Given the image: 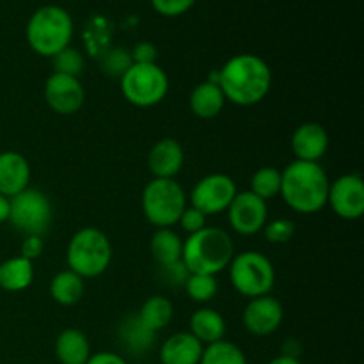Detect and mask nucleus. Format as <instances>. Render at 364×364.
<instances>
[{
	"mask_svg": "<svg viewBox=\"0 0 364 364\" xmlns=\"http://www.w3.org/2000/svg\"><path fill=\"white\" fill-rule=\"evenodd\" d=\"M55 355L60 364H85L91 358V343L78 329H64L55 340Z\"/></svg>",
	"mask_w": 364,
	"mask_h": 364,
	"instance_id": "nucleus-22",
	"label": "nucleus"
},
{
	"mask_svg": "<svg viewBox=\"0 0 364 364\" xmlns=\"http://www.w3.org/2000/svg\"><path fill=\"white\" fill-rule=\"evenodd\" d=\"M228 212V223L231 230L242 237L259 233L269 223V206L251 191L237 192Z\"/></svg>",
	"mask_w": 364,
	"mask_h": 364,
	"instance_id": "nucleus-11",
	"label": "nucleus"
},
{
	"mask_svg": "<svg viewBox=\"0 0 364 364\" xmlns=\"http://www.w3.org/2000/svg\"><path fill=\"white\" fill-rule=\"evenodd\" d=\"M251 192L263 201L274 199L281 192V171L272 166L259 167L251 178Z\"/></svg>",
	"mask_w": 364,
	"mask_h": 364,
	"instance_id": "nucleus-28",
	"label": "nucleus"
},
{
	"mask_svg": "<svg viewBox=\"0 0 364 364\" xmlns=\"http://www.w3.org/2000/svg\"><path fill=\"white\" fill-rule=\"evenodd\" d=\"M188 276H191V272L183 265V262L159 267V279L166 287H185V281Z\"/></svg>",
	"mask_w": 364,
	"mask_h": 364,
	"instance_id": "nucleus-33",
	"label": "nucleus"
},
{
	"mask_svg": "<svg viewBox=\"0 0 364 364\" xmlns=\"http://www.w3.org/2000/svg\"><path fill=\"white\" fill-rule=\"evenodd\" d=\"M185 162V153L176 139H160L148 155V167L153 178L174 180Z\"/></svg>",
	"mask_w": 364,
	"mask_h": 364,
	"instance_id": "nucleus-16",
	"label": "nucleus"
},
{
	"mask_svg": "<svg viewBox=\"0 0 364 364\" xmlns=\"http://www.w3.org/2000/svg\"><path fill=\"white\" fill-rule=\"evenodd\" d=\"M187 208V196L176 180L153 178L142 191V212L149 224L173 228Z\"/></svg>",
	"mask_w": 364,
	"mask_h": 364,
	"instance_id": "nucleus-6",
	"label": "nucleus"
},
{
	"mask_svg": "<svg viewBox=\"0 0 364 364\" xmlns=\"http://www.w3.org/2000/svg\"><path fill=\"white\" fill-rule=\"evenodd\" d=\"M130 53H132V60L137 64H151L156 60V46L148 41L137 43Z\"/></svg>",
	"mask_w": 364,
	"mask_h": 364,
	"instance_id": "nucleus-37",
	"label": "nucleus"
},
{
	"mask_svg": "<svg viewBox=\"0 0 364 364\" xmlns=\"http://www.w3.org/2000/svg\"><path fill=\"white\" fill-rule=\"evenodd\" d=\"M151 256L159 267L171 265V263L181 262V252H183V240L176 231L171 228H159L153 233L149 242Z\"/></svg>",
	"mask_w": 364,
	"mask_h": 364,
	"instance_id": "nucleus-24",
	"label": "nucleus"
},
{
	"mask_svg": "<svg viewBox=\"0 0 364 364\" xmlns=\"http://www.w3.org/2000/svg\"><path fill=\"white\" fill-rule=\"evenodd\" d=\"M70 270L82 277L102 276L112 262V245L109 237L98 228H82L71 237L66 251Z\"/></svg>",
	"mask_w": 364,
	"mask_h": 364,
	"instance_id": "nucleus-5",
	"label": "nucleus"
},
{
	"mask_svg": "<svg viewBox=\"0 0 364 364\" xmlns=\"http://www.w3.org/2000/svg\"><path fill=\"white\" fill-rule=\"evenodd\" d=\"M73 18L60 6H43L32 13L25 27V38L32 52L50 57L68 48L73 38Z\"/></svg>",
	"mask_w": 364,
	"mask_h": 364,
	"instance_id": "nucleus-4",
	"label": "nucleus"
},
{
	"mask_svg": "<svg viewBox=\"0 0 364 364\" xmlns=\"http://www.w3.org/2000/svg\"><path fill=\"white\" fill-rule=\"evenodd\" d=\"M121 91L132 105L149 109L164 102L169 91V78L156 63H134L121 77Z\"/></svg>",
	"mask_w": 364,
	"mask_h": 364,
	"instance_id": "nucleus-8",
	"label": "nucleus"
},
{
	"mask_svg": "<svg viewBox=\"0 0 364 364\" xmlns=\"http://www.w3.org/2000/svg\"><path fill=\"white\" fill-rule=\"evenodd\" d=\"M235 256V245L230 235L220 228L206 226L183 240L181 262L191 274L217 276L228 269Z\"/></svg>",
	"mask_w": 364,
	"mask_h": 364,
	"instance_id": "nucleus-3",
	"label": "nucleus"
},
{
	"mask_svg": "<svg viewBox=\"0 0 364 364\" xmlns=\"http://www.w3.org/2000/svg\"><path fill=\"white\" fill-rule=\"evenodd\" d=\"M199 364H247V358L240 347L228 340L206 345Z\"/></svg>",
	"mask_w": 364,
	"mask_h": 364,
	"instance_id": "nucleus-27",
	"label": "nucleus"
},
{
	"mask_svg": "<svg viewBox=\"0 0 364 364\" xmlns=\"http://www.w3.org/2000/svg\"><path fill=\"white\" fill-rule=\"evenodd\" d=\"M43 249H45V244H43V238L41 237H36V235H27V237L23 238V242H21V255L23 258L31 259V262H34L36 258H39V256L43 255Z\"/></svg>",
	"mask_w": 364,
	"mask_h": 364,
	"instance_id": "nucleus-36",
	"label": "nucleus"
},
{
	"mask_svg": "<svg viewBox=\"0 0 364 364\" xmlns=\"http://www.w3.org/2000/svg\"><path fill=\"white\" fill-rule=\"evenodd\" d=\"M9 219V199L0 194V224L7 223Z\"/></svg>",
	"mask_w": 364,
	"mask_h": 364,
	"instance_id": "nucleus-39",
	"label": "nucleus"
},
{
	"mask_svg": "<svg viewBox=\"0 0 364 364\" xmlns=\"http://www.w3.org/2000/svg\"><path fill=\"white\" fill-rule=\"evenodd\" d=\"M217 84L226 102L251 107L267 98L272 87V71L262 57L238 53L217 71Z\"/></svg>",
	"mask_w": 364,
	"mask_h": 364,
	"instance_id": "nucleus-1",
	"label": "nucleus"
},
{
	"mask_svg": "<svg viewBox=\"0 0 364 364\" xmlns=\"http://www.w3.org/2000/svg\"><path fill=\"white\" fill-rule=\"evenodd\" d=\"M327 205L345 220L361 219L364 213V183L359 174H343L329 185Z\"/></svg>",
	"mask_w": 364,
	"mask_h": 364,
	"instance_id": "nucleus-12",
	"label": "nucleus"
},
{
	"mask_svg": "<svg viewBox=\"0 0 364 364\" xmlns=\"http://www.w3.org/2000/svg\"><path fill=\"white\" fill-rule=\"evenodd\" d=\"M235 196H237V183L233 178L223 173H213L196 183L191 192V203L206 217L219 215L230 208Z\"/></svg>",
	"mask_w": 364,
	"mask_h": 364,
	"instance_id": "nucleus-10",
	"label": "nucleus"
},
{
	"mask_svg": "<svg viewBox=\"0 0 364 364\" xmlns=\"http://www.w3.org/2000/svg\"><path fill=\"white\" fill-rule=\"evenodd\" d=\"M269 364H302L297 358H290V355H277Z\"/></svg>",
	"mask_w": 364,
	"mask_h": 364,
	"instance_id": "nucleus-40",
	"label": "nucleus"
},
{
	"mask_svg": "<svg viewBox=\"0 0 364 364\" xmlns=\"http://www.w3.org/2000/svg\"><path fill=\"white\" fill-rule=\"evenodd\" d=\"M284 318V309L277 299L270 295L249 299L242 313V323L245 331L255 336H270L281 327Z\"/></svg>",
	"mask_w": 364,
	"mask_h": 364,
	"instance_id": "nucleus-14",
	"label": "nucleus"
},
{
	"mask_svg": "<svg viewBox=\"0 0 364 364\" xmlns=\"http://www.w3.org/2000/svg\"><path fill=\"white\" fill-rule=\"evenodd\" d=\"M53 219L52 203L45 192L38 188H25L9 199V223L14 230L27 235L43 237Z\"/></svg>",
	"mask_w": 364,
	"mask_h": 364,
	"instance_id": "nucleus-9",
	"label": "nucleus"
},
{
	"mask_svg": "<svg viewBox=\"0 0 364 364\" xmlns=\"http://www.w3.org/2000/svg\"><path fill=\"white\" fill-rule=\"evenodd\" d=\"M85 364H128L127 359L121 354H116V352H96V354H91V358L87 359Z\"/></svg>",
	"mask_w": 364,
	"mask_h": 364,
	"instance_id": "nucleus-38",
	"label": "nucleus"
},
{
	"mask_svg": "<svg viewBox=\"0 0 364 364\" xmlns=\"http://www.w3.org/2000/svg\"><path fill=\"white\" fill-rule=\"evenodd\" d=\"M134 64L132 53L124 48H112L105 53L102 60V68L110 77H123L128 68Z\"/></svg>",
	"mask_w": 364,
	"mask_h": 364,
	"instance_id": "nucleus-31",
	"label": "nucleus"
},
{
	"mask_svg": "<svg viewBox=\"0 0 364 364\" xmlns=\"http://www.w3.org/2000/svg\"><path fill=\"white\" fill-rule=\"evenodd\" d=\"M262 231L270 244H287L295 235V223L290 219L270 220Z\"/></svg>",
	"mask_w": 364,
	"mask_h": 364,
	"instance_id": "nucleus-32",
	"label": "nucleus"
},
{
	"mask_svg": "<svg viewBox=\"0 0 364 364\" xmlns=\"http://www.w3.org/2000/svg\"><path fill=\"white\" fill-rule=\"evenodd\" d=\"M153 9L166 18H176L194 7L196 0H149Z\"/></svg>",
	"mask_w": 364,
	"mask_h": 364,
	"instance_id": "nucleus-34",
	"label": "nucleus"
},
{
	"mask_svg": "<svg viewBox=\"0 0 364 364\" xmlns=\"http://www.w3.org/2000/svg\"><path fill=\"white\" fill-rule=\"evenodd\" d=\"M117 340L119 345L132 355H142L153 347L156 340V333L149 331L144 323L139 320L137 315H130L119 323L117 329Z\"/></svg>",
	"mask_w": 364,
	"mask_h": 364,
	"instance_id": "nucleus-19",
	"label": "nucleus"
},
{
	"mask_svg": "<svg viewBox=\"0 0 364 364\" xmlns=\"http://www.w3.org/2000/svg\"><path fill=\"white\" fill-rule=\"evenodd\" d=\"M329 148V135L320 123H302L291 135V151L302 162H316Z\"/></svg>",
	"mask_w": 364,
	"mask_h": 364,
	"instance_id": "nucleus-15",
	"label": "nucleus"
},
{
	"mask_svg": "<svg viewBox=\"0 0 364 364\" xmlns=\"http://www.w3.org/2000/svg\"><path fill=\"white\" fill-rule=\"evenodd\" d=\"M174 308L171 304V301L162 295H153L144 301V304L139 309L137 316L149 331L153 333H160L162 329H166L167 326L173 320Z\"/></svg>",
	"mask_w": 364,
	"mask_h": 364,
	"instance_id": "nucleus-26",
	"label": "nucleus"
},
{
	"mask_svg": "<svg viewBox=\"0 0 364 364\" xmlns=\"http://www.w3.org/2000/svg\"><path fill=\"white\" fill-rule=\"evenodd\" d=\"M205 345L191 333H176L167 338L159 352L162 364H199Z\"/></svg>",
	"mask_w": 364,
	"mask_h": 364,
	"instance_id": "nucleus-18",
	"label": "nucleus"
},
{
	"mask_svg": "<svg viewBox=\"0 0 364 364\" xmlns=\"http://www.w3.org/2000/svg\"><path fill=\"white\" fill-rule=\"evenodd\" d=\"M53 60V73L60 75H70V77H77L84 70V55L78 52L77 48H68L60 50L57 55L52 57Z\"/></svg>",
	"mask_w": 364,
	"mask_h": 364,
	"instance_id": "nucleus-30",
	"label": "nucleus"
},
{
	"mask_svg": "<svg viewBox=\"0 0 364 364\" xmlns=\"http://www.w3.org/2000/svg\"><path fill=\"white\" fill-rule=\"evenodd\" d=\"M185 291L194 302H210L219 291V283L215 276L191 274L185 281Z\"/></svg>",
	"mask_w": 364,
	"mask_h": 364,
	"instance_id": "nucleus-29",
	"label": "nucleus"
},
{
	"mask_svg": "<svg viewBox=\"0 0 364 364\" xmlns=\"http://www.w3.org/2000/svg\"><path fill=\"white\" fill-rule=\"evenodd\" d=\"M329 178L316 162L294 160L281 171V198L294 212L311 215L327 205Z\"/></svg>",
	"mask_w": 364,
	"mask_h": 364,
	"instance_id": "nucleus-2",
	"label": "nucleus"
},
{
	"mask_svg": "<svg viewBox=\"0 0 364 364\" xmlns=\"http://www.w3.org/2000/svg\"><path fill=\"white\" fill-rule=\"evenodd\" d=\"M228 269H230L231 287L247 299L269 295L276 283L274 265L265 255L258 251L235 255Z\"/></svg>",
	"mask_w": 364,
	"mask_h": 364,
	"instance_id": "nucleus-7",
	"label": "nucleus"
},
{
	"mask_svg": "<svg viewBox=\"0 0 364 364\" xmlns=\"http://www.w3.org/2000/svg\"><path fill=\"white\" fill-rule=\"evenodd\" d=\"M45 102L59 116H73L84 105L85 91L77 77L52 73L45 82Z\"/></svg>",
	"mask_w": 364,
	"mask_h": 364,
	"instance_id": "nucleus-13",
	"label": "nucleus"
},
{
	"mask_svg": "<svg viewBox=\"0 0 364 364\" xmlns=\"http://www.w3.org/2000/svg\"><path fill=\"white\" fill-rule=\"evenodd\" d=\"M178 224H181V228H183L188 235L198 233V231L205 230L206 228V215L203 212H199L198 208H194V206H188V208L183 210Z\"/></svg>",
	"mask_w": 364,
	"mask_h": 364,
	"instance_id": "nucleus-35",
	"label": "nucleus"
},
{
	"mask_svg": "<svg viewBox=\"0 0 364 364\" xmlns=\"http://www.w3.org/2000/svg\"><path fill=\"white\" fill-rule=\"evenodd\" d=\"M188 105H191L194 116L201 117V119H213L223 112L226 98L220 91L219 84L206 80L196 85L194 91L191 92V98H188Z\"/></svg>",
	"mask_w": 364,
	"mask_h": 364,
	"instance_id": "nucleus-21",
	"label": "nucleus"
},
{
	"mask_svg": "<svg viewBox=\"0 0 364 364\" xmlns=\"http://www.w3.org/2000/svg\"><path fill=\"white\" fill-rule=\"evenodd\" d=\"M188 329H191L188 333L206 347V345L224 340V336H226V320L215 309L201 308L192 313Z\"/></svg>",
	"mask_w": 364,
	"mask_h": 364,
	"instance_id": "nucleus-20",
	"label": "nucleus"
},
{
	"mask_svg": "<svg viewBox=\"0 0 364 364\" xmlns=\"http://www.w3.org/2000/svg\"><path fill=\"white\" fill-rule=\"evenodd\" d=\"M34 281V263L23 256H14L0 263V288L11 294L27 290Z\"/></svg>",
	"mask_w": 364,
	"mask_h": 364,
	"instance_id": "nucleus-23",
	"label": "nucleus"
},
{
	"mask_svg": "<svg viewBox=\"0 0 364 364\" xmlns=\"http://www.w3.org/2000/svg\"><path fill=\"white\" fill-rule=\"evenodd\" d=\"M31 166L28 160L18 151L0 153V194L7 199L28 188Z\"/></svg>",
	"mask_w": 364,
	"mask_h": 364,
	"instance_id": "nucleus-17",
	"label": "nucleus"
},
{
	"mask_svg": "<svg viewBox=\"0 0 364 364\" xmlns=\"http://www.w3.org/2000/svg\"><path fill=\"white\" fill-rule=\"evenodd\" d=\"M50 295L60 306H75L84 297V279L73 270H60L50 281Z\"/></svg>",
	"mask_w": 364,
	"mask_h": 364,
	"instance_id": "nucleus-25",
	"label": "nucleus"
}]
</instances>
